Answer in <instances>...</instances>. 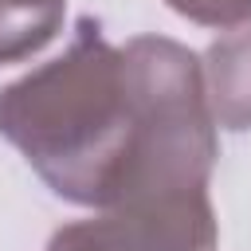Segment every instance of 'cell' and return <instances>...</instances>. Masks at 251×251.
<instances>
[{
    "instance_id": "1",
    "label": "cell",
    "mask_w": 251,
    "mask_h": 251,
    "mask_svg": "<svg viewBox=\"0 0 251 251\" xmlns=\"http://www.w3.org/2000/svg\"><path fill=\"white\" fill-rule=\"evenodd\" d=\"M0 133L43 184L82 208L122 200L137 157V98L126 51L86 16L51 63L0 90Z\"/></svg>"
},
{
    "instance_id": "2",
    "label": "cell",
    "mask_w": 251,
    "mask_h": 251,
    "mask_svg": "<svg viewBox=\"0 0 251 251\" xmlns=\"http://www.w3.org/2000/svg\"><path fill=\"white\" fill-rule=\"evenodd\" d=\"M216 212L208 192L133 196L102 216L67 224L47 251H216Z\"/></svg>"
},
{
    "instance_id": "3",
    "label": "cell",
    "mask_w": 251,
    "mask_h": 251,
    "mask_svg": "<svg viewBox=\"0 0 251 251\" xmlns=\"http://www.w3.org/2000/svg\"><path fill=\"white\" fill-rule=\"evenodd\" d=\"M200 67L216 126L251 129V20L224 27Z\"/></svg>"
},
{
    "instance_id": "4",
    "label": "cell",
    "mask_w": 251,
    "mask_h": 251,
    "mask_svg": "<svg viewBox=\"0 0 251 251\" xmlns=\"http://www.w3.org/2000/svg\"><path fill=\"white\" fill-rule=\"evenodd\" d=\"M67 0H0V63L43 51L63 27Z\"/></svg>"
},
{
    "instance_id": "5",
    "label": "cell",
    "mask_w": 251,
    "mask_h": 251,
    "mask_svg": "<svg viewBox=\"0 0 251 251\" xmlns=\"http://www.w3.org/2000/svg\"><path fill=\"white\" fill-rule=\"evenodd\" d=\"M165 4L204 27H235L251 20V0H165Z\"/></svg>"
}]
</instances>
